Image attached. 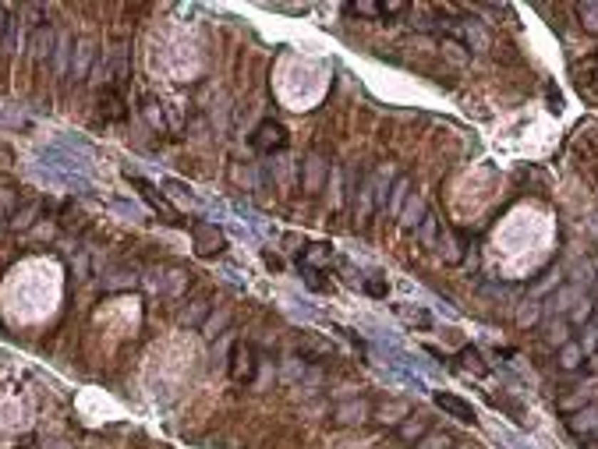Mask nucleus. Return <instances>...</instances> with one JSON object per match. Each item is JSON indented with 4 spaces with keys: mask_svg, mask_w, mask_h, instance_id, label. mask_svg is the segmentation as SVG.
Returning <instances> with one entry per match:
<instances>
[{
    "mask_svg": "<svg viewBox=\"0 0 598 449\" xmlns=\"http://www.w3.org/2000/svg\"><path fill=\"white\" fill-rule=\"evenodd\" d=\"M142 113H145V120H149V124H153L156 131H163V128H167V124H163V113L156 110V103H153V99H145V106H142Z\"/></svg>",
    "mask_w": 598,
    "mask_h": 449,
    "instance_id": "obj_38",
    "label": "nucleus"
},
{
    "mask_svg": "<svg viewBox=\"0 0 598 449\" xmlns=\"http://www.w3.org/2000/svg\"><path fill=\"white\" fill-rule=\"evenodd\" d=\"M592 364H595V368H598V351H595V354H592Z\"/></svg>",
    "mask_w": 598,
    "mask_h": 449,
    "instance_id": "obj_48",
    "label": "nucleus"
},
{
    "mask_svg": "<svg viewBox=\"0 0 598 449\" xmlns=\"http://www.w3.org/2000/svg\"><path fill=\"white\" fill-rule=\"evenodd\" d=\"M418 234H421L425 244H432V241H435V216H425V223L418 227Z\"/></svg>",
    "mask_w": 598,
    "mask_h": 449,
    "instance_id": "obj_43",
    "label": "nucleus"
},
{
    "mask_svg": "<svg viewBox=\"0 0 598 449\" xmlns=\"http://www.w3.org/2000/svg\"><path fill=\"white\" fill-rule=\"evenodd\" d=\"M538 319H542V304H538V301H524L520 311H517V326L527 329V326H535Z\"/></svg>",
    "mask_w": 598,
    "mask_h": 449,
    "instance_id": "obj_32",
    "label": "nucleus"
},
{
    "mask_svg": "<svg viewBox=\"0 0 598 449\" xmlns=\"http://www.w3.org/2000/svg\"><path fill=\"white\" fill-rule=\"evenodd\" d=\"M298 354L301 361H322V358H333V344L315 336V333H301L298 336Z\"/></svg>",
    "mask_w": 598,
    "mask_h": 449,
    "instance_id": "obj_10",
    "label": "nucleus"
},
{
    "mask_svg": "<svg viewBox=\"0 0 598 449\" xmlns=\"http://www.w3.org/2000/svg\"><path fill=\"white\" fill-rule=\"evenodd\" d=\"M96 61H100V57H96V43H93V39H78V43H75V53H71L68 75H71L75 82H86Z\"/></svg>",
    "mask_w": 598,
    "mask_h": 449,
    "instance_id": "obj_6",
    "label": "nucleus"
},
{
    "mask_svg": "<svg viewBox=\"0 0 598 449\" xmlns=\"http://www.w3.org/2000/svg\"><path fill=\"white\" fill-rule=\"evenodd\" d=\"M284 378H304V361L287 358V364H284Z\"/></svg>",
    "mask_w": 598,
    "mask_h": 449,
    "instance_id": "obj_41",
    "label": "nucleus"
},
{
    "mask_svg": "<svg viewBox=\"0 0 598 449\" xmlns=\"http://www.w3.org/2000/svg\"><path fill=\"white\" fill-rule=\"evenodd\" d=\"M595 393H598V378H595V382H588V386H581V393L567 396V400H563L560 407H563V411H570V414H577L581 407H588V400H592Z\"/></svg>",
    "mask_w": 598,
    "mask_h": 449,
    "instance_id": "obj_22",
    "label": "nucleus"
},
{
    "mask_svg": "<svg viewBox=\"0 0 598 449\" xmlns=\"http://www.w3.org/2000/svg\"><path fill=\"white\" fill-rule=\"evenodd\" d=\"M556 279H560V269H549V272H545V279H542V283H535V287H531V301H535V297H538V294H545V290H549V287H552V283H556Z\"/></svg>",
    "mask_w": 598,
    "mask_h": 449,
    "instance_id": "obj_40",
    "label": "nucleus"
},
{
    "mask_svg": "<svg viewBox=\"0 0 598 449\" xmlns=\"http://www.w3.org/2000/svg\"><path fill=\"white\" fill-rule=\"evenodd\" d=\"M192 241H195V252H199L202 259H212V255H220L223 248H227V237H223V230L216 227V223H192Z\"/></svg>",
    "mask_w": 598,
    "mask_h": 449,
    "instance_id": "obj_3",
    "label": "nucleus"
},
{
    "mask_svg": "<svg viewBox=\"0 0 598 449\" xmlns=\"http://www.w3.org/2000/svg\"><path fill=\"white\" fill-rule=\"evenodd\" d=\"M21 202H18V191H11V187H0V230L11 223V212L18 209Z\"/></svg>",
    "mask_w": 598,
    "mask_h": 449,
    "instance_id": "obj_30",
    "label": "nucleus"
},
{
    "mask_svg": "<svg viewBox=\"0 0 598 449\" xmlns=\"http://www.w3.org/2000/svg\"><path fill=\"white\" fill-rule=\"evenodd\" d=\"M32 234H36V237H39V241H53V237H57V234H61V227H57V223H53V220H39V223H36V227H32Z\"/></svg>",
    "mask_w": 598,
    "mask_h": 449,
    "instance_id": "obj_36",
    "label": "nucleus"
},
{
    "mask_svg": "<svg viewBox=\"0 0 598 449\" xmlns=\"http://www.w3.org/2000/svg\"><path fill=\"white\" fill-rule=\"evenodd\" d=\"M581 297H584V290H581V287H574V283H563V287H556V290L545 297V304H542V315H545V319H563V315H570V308H574Z\"/></svg>",
    "mask_w": 598,
    "mask_h": 449,
    "instance_id": "obj_2",
    "label": "nucleus"
},
{
    "mask_svg": "<svg viewBox=\"0 0 598 449\" xmlns=\"http://www.w3.org/2000/svg\"><path fill=\"white\" fill-rule=\"evenodd\" d=\"M460 361H464V364H468V368H471L475 375H482V371H485V364H482V354H478L475 347H464V351H460Z\"/></svg>",
    "mask_w": 598,
    "mask_h": 449,
    "instance_id": "obj_37",
    "label": "nucleus"
},
{
    "mask_svg": "<svg viewBox=\"0 0 598 449\" xmlns=\"http://www.w3.org/2000/svg\"><path fill=\"white\" fill-rule=\"evenodd\" d=\"M464 39H468V46L471 50H489V32L482 29V21H464Z\"/></svg>",
    "mask_w": 598,
    "mask_h": 449,
    "instance_id": "obj_23",
    "label": "nucleus"
},
{
    "mask_svg": "<svg viewBox=\"0 0 598 449\" xmlns=\"http://www.w3.org/2000/svg\"><path fill=\"white\" fill-rule=\"evenodd\" d=\"M595 428H598V407H581L570 418V432L574 435H584V432H595Z\"/></svg>",
    "mask_w": 598,
    "mask_h": 449,
    "instance_id": "obj_17",
    "label": "nucleus"
},
{
    "mask_svg": "<svg viewBox=\"0 0 598 449\" xmlns=\"http://www.w3.org/2000/svg\"><path fill=\"white\" fill-rule=\"evenodd\" d=\"M393 311H397L403 322H411V326H432V315H428L425 308H407V304H393Z\"/></svg>",
    "mask_w": 598,
    "mask_h": 449,
    "instance_id": "obj_31",
    "label": "nucleus"
},
{
    "mask_svg": "<svg viewBox=\"0 0 598 449\" xmlns=\"http://www.w3.org/2000/svg\"><path fill=\"white\" fill-rule=\"evenodd\" d=\"M329 259H333V248L329 244H322V241H315V244H308L304 252H301V262L308 266V269H326L329 266Z\"/></svg>",
    "mask_w": 598,
    "mask_h": 449,
    "instance_id": "obj_15",
    "label": "nucleus"
},
{
    "mask_svg": "<svg viewBox=\"0 0 598 449\" xmlns=\"http://www.w3.org/2000/svg\"><path fill=\"white\" fill-rule=\"evenodd\" d=\"M435 407H439V411H446V414H453L457 421H471V425L478 421V418H475V407H471V403H464V400H460V396H453V393H435Z\"/></svg>",
    "mask_w": 598,
    "mask_h": 449,
    "instance_id": "obj_11",
    "label": "nucleus"
},
{
    "mask_svg": "<svg viewBox=\"0 0 598 449\" xmlns=\"http://www.w3.org/2000/svg\"><path fill=\"white\" fill-rule=\"evenodd\" d=\"M43 220V202L39 198H29V202H21L14 212H11V223H7V230H14V234H32V227Z\"/></svg>",
    "mask_w": 598,
    "mask_h": 449,
    "instance_id": "obj_8",
    "label": "nucleus"
},
{
    "mask_svg": "<svg viewBox=\"0 0 598 449\" xmlns=\"http://www.w3.org/2000/svg\"><path fill=\"white\" fill-rule=\"evenodd\" d=\"M227 322H230V308H227V304H220V308H216V311H209V319L202 322V333L212 340V336H220V333L227 329Z\"/></svg>",
    "mask_w": 598,
    "mask_h": 449,
    "instance_id": "obj_19",
    "label": "nucleus"
},
{
    "mask_svg": "<svg viewBox=\"0 0 598 449\" xmlns=\"http://www.w3.org/2000/svg\"><path fill=\"white\" fill-rule=\"evenodd\" d=\"M266 266H269V269H284V262H280L277 255H266Z\"/></svg>",
    "mask_w": 598,
    "mask_h": 449,
    "instance_id": "obj_47",
    "label": "nucleus"
},
{
    "mask_svg": "<svg viewBox=\"0 0 598 449\" xmlns=\"http://www.w3.org/2000/svg\"><path fill=\"white\" fill-rule=\"evenodd\" d=\"M407 191H411V180H407V177H397V180H393V187H390V198H386V212H390V216H400L403 202L411 198Z\"/></svg>",
    "mask_w": 598,
    "mask_h": 449,
    "instance_id": "obj_18",
    "label": "nucleus"
},
{
    "mask_svg": "<svg viewBox=\"0 0 598 449\" xmlns=\"http://www.w3.org/2000/svg\"><path fill=\"white\" fill-rule=\"evenodd\" d=\"M453 449H478V446H471V443H468V446H453Z\"/></svg>",
    "mask_w": 598,
    "mask_h": 449,
    "instance_id": "obj_49",
    "label": "nucleus"
},
{
    "mask_svg": "<svg viewBox=\"0 0 598 449\" xmlns=\"http://www.w3.org/2000/svg\"><path fill=\"white\" fill-rule=\"evenodd\" d=\"M100 283H103V290H106V294H113V290H131V287L138 283V272L128 269V266H113V269L103 272Z\"/></svg>",
    "mask_w": 598,
    "mask_h": 449,
    "instance_id": "obj_12",
    "label": "nucleus"
},
{
    "mask_svg": "<svg viewBox=\"0 0 598 449\" xmlns=\"http://www.w3.org/2000/svg\"><path fill=\"white\" fill-rule=\"evenodd\" d=\"M595 319V304H592V297H581L574 308H570V315H567V322H574V326H588Z\"/></svg>",
    "mask_w": 598,
    "mask_h": 449,
    "instance_id": "obj_25",
    "label": "nucleus"
},
{
    "mask_svg": "<svg viewBox=\"0 0 598 449\" xmlns=\"http://www.w3.org/2000/svg\"><path fill=\"white\" fill-rule=\"evenodd\" d=\"M230 378L234 382H252L255 371H259V361H255V347L252 344H234L230 347Z\"/></svg>",
    "mask_w": 598,
    "mask_h": 449,
    "instance_id": "obj_5",
    "label": "nucleus"
},
{
    "mask_svg": "<svg viewBox=\"0 0 598 449\" xmlns=\"http://www.w3.org/2000/svg\"><path fill=\"white\" fill-rule=\"evenodd\" d=\"M71 53H75V39L71 36H57V50H53V68L64 75L71 68Z\"/></svg>",
    "mask_w": 598,
    "mask_h": 449,
    "instance_id": "obj_20",
    "label": "nucleus"
},
{
    "mask_svg": "<svg viewBox=\"0 0 598 449\" xmlns=\"http://www.w3.org/2000/svg\"><path fill=\"white\" fill-rule=\"evenodd\" d=\"M567 272H570V283H574V287H581V290H584V287L595 279V266H592L588 259H574Z\"/></svg>",
    "mask_w": 598,
    "mask_h": 449,
    "instance_id": "obj_21",
    "label": "nucleus"
},
{
    "mask_svg": "<svg viewBox=\"0 0 598 449\" xmlns=\"http://www.w3.org/2000/svg\"><path fill=\"white\" fill-rule=\"evenodd\" d=\"M209 311H212V297H209V294H199L195 301H188V308L177 315V322H181V326H199L202 329V322L209 319Z\"/></svg>",
    "mask_w": 598,
    "mask_h": 449,
    "instance_id": "obj_13",
    "label": "nucleus"
},
{
    "mask_svg": "<svg viewBox=\"0 0 598 449\" xmlns=\"http://www.w3.org/2000/svg\"><path fill=\"white\" fill-rule=\"evenodd\" d=\"M421 435H428L425 418H418V414H414V418H407V421L400 425V439H403V443H418Z\"/></svg>",
    "mask_w": 598,
    "mask_h": 449,
    "instance_id": "obj_26",
    "label": "nucleus"
},
{
    "mask_svg": "<svg viewBox=\"0 0 598 449\" xmlns=\"http://www.w3.org/2000/svg\"><path fill=\"white\" fill-rule=\"evenodd\" d=\"M368 418H372V403L365 396H351V400H344V403L333 407V421L336 425H361Z\"/></svg>",
    "mask_w": 598,
    "mask_h": 449,
    "instance_id": "obj_7",
    "label": "nucleus"
},
{
    "mask_svg": "<svg viewBox=\"0 0 598 449\" xmlns=\"http://www.w3.org/2000/svg\"><path fill=\"white\" fill-rule=\"evenodd\" d=\"M57 29L53 25H39L32 36H29V50L36 61H53V50H57Z\"/></svg>",
    "mask_w": 598,
    "mask_h": 449,
    "instance_id": "obj_9",
    "label": "nucleus"
},
{
    "mask_svg": "<svg viewBox=\"0 0 598 449\" xmlns=\"http://www.w3.org/2000/svg\"><path fill=\"white\" fill-rule=\"evenodd\" d=\"M545 340L556 344V347L570 344V322H567V319H549V333H545Z\"/></svg>",
    "mask_w": 598,
    "mask_h": 449,
    "instance_id": "obj_29",
    "label": "nucleus"
},
{
    "mask_svg": "<svg viewBox=\"0 0 598 449\" xmlns=\"http://www.w3.org/2000/svg\"><path fill=\"white\" fill-rule=\"evenodd\" d=\"M414 449H453V443H450V435H443V432H428V435H421V439L414 443Z\"/></svg>",
    "mask_w": 598,
    "mask_h": 449,
    "instance_id": "obj_34",
    "label": "nucleus"
},
{
    "mask_svg": "<svg viewBox=\"0 0 598 449\" xmlns=\"http://www.w3.org/2000/svg\"><path fill=\"white\" fill-rule=\"evenodd\" d=\"M358 198H361L358 212H361V216H372V212H376V187H372V177L361 180V191H358Z\"/></svg>",
    "mask_w": 598,
    "mask_h": 449,
    "instance_id": "obj_33",
    "label": "nucleus"
},
{
    "mask_svg": "<svg viewBox=\"0 0 598 449\" xmlns=\"http://www.w3.org/2000/svg\"><path fill=\"white\" fill-rule=\"evenodd\" d=\"M284 145H287V128H284L280 120H262V124L255 128V135H252V149L262 153V156H273V153H280Z\"/></svg>",
    "mask_w": 598,
    "mask_h": 449,
    "instance_id": "obj_1",
    "label": "nucleus"
},
{
    "mask_svg": "<svg viewBox=\"0 0 598 449\" xmlns=\"http://www.w3.org/2000/svg\"><path fill=\"white\" fill-rule=\"evenodd\" d=\"M100 113L103 117H110V120H120L128 110H124V99L117 96V92H106V96H100Z\"/></svg>",
    "mask_w": 598,
    "mask_h": 449,
    "instance_id": "obj_27",
    "label": "nucleus"
},
{
    "mask_svg": "<svg viewBox=\"0 0 598 449\" xmlns=\"http://www.w3.org/2000/svg\"><path fill=\"white\" fill-rule=\"evenodd\" d=\"M329 180V160L322 153H308V160L301 163V187L308 195H319Z\"/></svg>",
    "mask_w": 598,
    "mask_h": 449,
    "instance_id": "obj_4",
    "label": "nucleus"
},
{
    "mask_svg": "<svg viewBox=\"0 0 598 449\" xmlns=\"http://www.w3.org/2000/svg\"><path fill=\"white\" fill-rule=\"evenodd\" d=\"M7 25H11V18H7V7L0 4V39H4V32H7Z\"/></svg>",
    "mask_w": 598,
    "mask_h": 449,
    "instance_id": "obj_46",
    "label": "nucleus"
},
{
    "mask_svg": "<svg viewBox=\"0 0 598 449\" xmlns=\"http://www.w3.org/2000/svg\"><path fill=\"white\" fill-rule=\"evenodd\" d=\"M595 279H598V276H595Z\"/></svg>",
    "mask_w": 598,
    "mask_h": 449,
    "instance_id": "obj_50",
    "label": "nucleus"
},
{
    "mask_svg": "<svg viewBox=\"0 0 598 449\" xmlns=\"http://www.w3.org/2000/svg\"><path fill=\"white\" fill-rule=\"evenodd\" d=\"M376 418H379L383 425H397L403 418H411V403H407V400H386V403L376 411Z\"/></svg>",
    "mask_w": 598,
    "mask_h": 449,
    "instance_id": "obj_16",
    "label": "nucleus"
},
{
    "mask_svg": "<svg viewBox=\"0 0 598 449\" xmlns=\"http://www.w3.org/2000/svg\"><path fill=\"white\" fill-rule=\"evenodd\" d=\"M425 216H428V209H425V198H421V195H411V198L403 202V209H400V223H403L407 230H418V227L425 223Z\"/></svg>",
    "mask_w": 598,
    "mask_h": 449,
    "instance_id": "obj_14",
    "label": "nucleus"
},
{
    "mask_svg": "<svg viewBox=\"0 0 598 449\" xmlns=\"http://www.w3.org/2000/svg\"><path fill=\"white\" fill-rule=\"evenodd\" d=\"M361 287H365L372 297H386V290H390V287H386V279H379V276H368Z\"/></svg>",
    "mask_w": 598,
    "mask_h": 449,
    "instance_id": "obj_39",
    "label": "nucleus"
},
{
    "mask_svg": "<svg viewBox=\"0 0 598 449\" xmlns=\"http://www.w3.org/2000/svg\"><path fill=\"white\" fill-rule=\"evenodd\" d=\"M188 283H192V272L170 269V276H163V294H167V297H177V294H181Z\"/></svg>",
    "mask_w": 598,
    "mask_h": 449,
    "instance_id": "obj_24",
    "label": "nucleus"
},
{
    "mask_svg": "<svg viewBox=\"0 0 598 449\" xmlns=\"http://www.w3.org/2000/svg\"><path fill=\"white\" fill-rule=\"evenodd\" d=\"M581 351H584V358H592V354L598 351V326H592V329H588V336L581 340Z\"/></svg>",
    "mask_w": 598,
    "mask_h": 449,
    "instance_id": "obj_42",
    "label": "nucleus"
},
{
    "mask_svg": "<svg viewBox=\"0 0 598 449\" xmlns=\"http://www.w3.org/2000/svg\"><path fill=\"white\" fill-rule=\"evenodd\" d=\"M351 11H358V14H379L383 7H379V4H368V0H361V4H351Z\"/></svg>",
    "mask_w": 598,
    "mask_h": 449,
    "instance_id": "obj_44",
    "label": "nucleus"
},
{
    "mask_svg": "<svg viewBox=\"0 0 598 449\" xmlns=\"http://www.w3.org/2000/svg\"><path fill=\"white\" fill-rule=\"evenodd\" d=\"M581 361H584L581 344H563V347H560V368H563V371H574V368H581Z\"/></svg>",
    "mask_w": 598,
    "mask_h": 449,
    "instance_id": "obj_28",
    "label": "nucleus"
},
{
    "mask_svg": "<svg viewBox=\"0 0 598 449\" xmlns=\"http://www.w3.org/2000/svg\"><path fill=\"white\" fill-rule=\"evenodd\" d=\"M464 46H457V43H446V53H450V61H457V64H464L468 61V53H460Z\"/></svg>",
    "mask_w": 598,
    "mask_h": 449,
    "instance_id": "obj_45",
    "label": "nucleus"
},
{
    "mask_svg": "<svg viewBox=\"0 0 598 449\" xmlns=\"http://www.w3.org/2000/svg\"><path fill=\"white\" fill-rule=\"evenodd\" d=\"M577 14H581V25H584L588 32H598V4H581Z\"/></svg>",
    "mask_w": 598,
    "mask_h": 449,
    "instance_id": "obj_35",
    "label": "nucleus"
}]
</instances>
